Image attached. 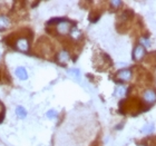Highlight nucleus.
<instances>
[{"label": "nucleus", "mask_w": 156, "mask_h": 146, "mask_svg": "<svg viewBox=\"0 0 156 146\" xmlns=\"http://www.w3.org/2000/svg\"><path fill=\"white\" fill-rule=\"evenodd\" d=\"M70 27L72 26H70L69 21H67L66 19H63L61 21L57 24V30H58L59 34H61V35H65V34H67V32H69Z\"/></svg>", "instance_id": "nucleus-1"}, {"label": "nucleus", "mask_w": 156, "mask_h": 146, "mask_svg": "<svg viewBox=\"0 0 156 146\" xmlns=\"http://www.w3.org/2000/svg\"><path fill=\"white\" fill-rule=\"evenodd\" d=\"M16 48L21 52H28L29 49V43L27 38H20L16 41Z\"/></svg>", "instance_id": "nucleus-2"}, {"label": "nucleus", "mask_w": 156, "mask_h": 146, "mask_svg": "<svg viewBox=\"0 0 156 146\" xmlns=\"http://www.w3.org/2000/svg\"><path fill=\"white\" fill-rule=\"evenodd\" d=\"M144 56H145V48H144L142 45H138V46L134 49L133 58H134V60H140Z\"/></svg>", "instance_id": "nucleus-3"}, {"label": "nucleus", "mask_w": 156, "mask_h": 146, "mask_svg": "<svg viewBox=\"0 0 156 146\" xmlns=\"http://www.w3.org/2000/svg\"><path fill=\"white\" fill-rule=\"evenodd\" d=\"M143 97L147 103H154V102L156 100V93L154 91V90L148 89L144 93Z\"/></svg>", "instance_id": "nucleus-4"}, {"label": "nucleus", "mask_w": 156, "mask_h": 146, "mask_svg": "<svg viewBox=\"0 0 156 146\" xmlns=\"http://www.w3.org/2000/svg\"><path fill=\"white\" fill-rule=\"evenodd\" d=\"M118 79H122V80H129L132 78V72L129 69H123L119 70L117 74Z\"/></svg>", "instance_id": "nucleus-5"}, {"label": "nucleus", "mask_w": 156, "mask_h": 146, "mask_svg": "<svg viewBox=\"0 0 156 146\" xmlns=\"http://www.w3.org/2000/svg\"><path fill=\"white\" fill-rule=\"evenodd\" d=\"M57 59H58L59 63H61V64H65V63H67L68 60H69V54L67 52H61L58 54V56H57Z\"/></svg>", "instance_id": "nucleus-6"}, {"label": "nucleus", "mask_w": 156, "mask_h": 146, "mask_svg": "<svg viewBox=\"0 0 156 146\" xmlns=\"http://www.w3.org/2000/svg\"><path fill=\"white\" fill-rule=\"evenodd\" d=\"M16 75H17L18 78H20V79H27L28 77V74L26 72L25 68H22V67H18L16 69Z\"/></svg>", "instance_id": "nucleus-7"}, {"label": "nucleus", "mask_w": 156, "mask_h": 146, "mask_svg": "<svg viewBox=\"0 0 156 146\" xmlns=\"http://www.w3.org/2000/svg\"><path fill=\"white\" fill-rule=\"evenodd\" d=\"M126 90H127L126 87L123 86V85H119V86L116 87L115 95H116L117 97H124V96H125V94H126Z\"/></svg>", "instance_id": "nucleus-8"}, {"label": "nucleus", "mask_w": 156, "mask_h": 146, "mask_svg": "<svg viewBox=\"0 0 156 146\" xmlns=\"http://www.w3.org/2000/svg\"><path fill=\"white\" fill-rule=\"evenodd\" d=\"M154 131V125L153 124H147L145 125L143 128H142V133L143 134H149V133H153Z\"/></svg>", "instance_id": "nucleus-9"}, {"label": "nucleus", "mask_w": 156, "mask_h": 146, "mask_svg": "<svg viewBox=\"0 0 156 146\" xmlns=\"http://www.w3.org/2000/svg\"><path fill=\"white\" fill-rule=\"evenodd\" d=\"M16 113H17V115L19 117H21V118H25L26 115H27V112L25 111V108L21 107V106H19V107H17V109H16Z\"/></svg>", "instance_id": "nucleus-10"}, {"label": "nucleus", "mask_w": 156, "mask_h": 146, "mask_svg": "<svg viewBox=\"0 0 156 146\" xmlns=\"http://www.w3.org/2000/svg\"><path fill=\"white\" fill-rule=\"evenodd\" d=\"M9 26V20L8 18L6 17H0V27L4 29V28H7Z\"/></svg>", "instance_id": "nucleus-11"}, {"label": "nucleus", "mask_w": 156, "mask_h": 146, "mask_svg": "<svg viewBox=\"0 0 156 146\" xmlns=\"http://www.w3.org/2000/svg\"><path fill=\"white\" fill-rule=\"evenodd\" d=\"M110 4H112L115 9H117L118 7H121V6H122V1H116V0H113V1H110Z\"/></svg>", "instance_id": "nucleus-12"}, {"label": "nucleus", "mask_w": 156, "mask_h": 146, "mask_svg": "<svg viewBox=\"0 0 156 146\" xmlns=\"http://www.w3.org/2000/svg\"><path fill=\"white\" fill-rule=\"evenodd\" d=\"M79 36H80V32L78 31V30H76V29H74L72 31V38H79Z\"/></svg>", "instance_id": "nucleus-13"}, {"label": "nucleus", "mask_w": 156, "mask_h": 146, "mask_svg": "<svg viewBox=\"0 0 156 146\" xmlns=\"http://www.w3.org/2000/svg\"><path fill=\"white\" fill-rule=\"evenodd\" d=\"M140 44H143V45H145V46H149L151 44H149V40L148 39H146V38H140Z\"/></svg>", "instance_id": "nucleus-14"}, {"label": "nucleus", "mask_w": 156, "mask_h": 146, "mask_svg": "<svg viewBox=\"0 0 156 146\" xmlns=\"http://www.w3.org/2000/svg\"><path fill=\"white\" fill-rule=\"evenodd\" d=\"M56 112L55 111H49V112L47 113V116L49 117V118H54V117H56Z\"/></svg>", "instance_id": "nucleus-15"}, {"label": "nucleus", "mask_w": 156, "mask_h": 146, "mask_svg": "<svg viewBox=\"0 0 156 146\" xmlns=\"http://www.w3.org/2000/svg\"><path fill=\"white\" fill-rule=\"evenodd\" d=\"M70 73H72V75L75 76V77L79 78V70H78V69H72V72H70Z\"/></svg>", "instance_id": "nucleus-16"}]
</instances>
